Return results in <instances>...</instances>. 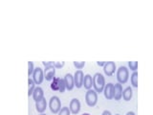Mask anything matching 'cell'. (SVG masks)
<instances>
[{
  "label": "cell",
  "instance_id": "26",
  "mask_svg": "<svg viewBox=\"0 0 153 115\" xmlns=\"http://www.w3.org/2000/svg\"><path fill=\"white\" fill-rule=\"evenodd\" d=\"M102 115H112V114H111V112L109 111V110H104Z\"/></svg>",
  "mask_w": 153,
  "mask_h": 115
},
{
  "label": "cell",
  "instance_id": "14",
  "mask_svg": "<svg viewBox=\"0 0 153 115\" xmlns=\"http://www.w3.org/2000/svg\"><path fill=\"white\" fill-rule=\"evenodd\" d=\"M123 97V87L122 84L118 83L114 84V98L115 100H120Z\"/></svg>",
  "mask_w": 153,
  "mask_h": 115
},
{
  "label": "cell",
  "instance_id": "1",
  "mask_svg": "<svg viewBox=\"0 0 153 115\" xmlns=\"http://www.w3.org/2000/svg\"><path fill=\"white\" fill-rule=\"evenodd\" d=\"M93 86L95 90L97 92L100 93L102 92L104 90L105 87V80H104V77L102 73H96L93 76Z\"/></svg>",
  "mask_w": 153,
  "mask_h": 115
},
{
  "label": "cell",
  "instance_id": "23",
  "mask_svg": "<svg viewBox=\"0 0 153 115\" xmlns=\"http://www.w3.org/2000/svg\"><path fill=\"white\" fill-rule=\"evenodd\" d=\"M128 65L130 67V69H132L133 71H136V69L138 68V61H129Z\"/></svg>",
  "mask_w": 153,
  "mask_h": 115
},
{
  "label": "cell",
  "instance_id": "13",
  "mask_svg": "<svg viewBox=\"0 0 153 115\" xmlns=\"http://www.w3.org/2000/svg\"><path fill=\"white\" fill-rule=\"evenodd\" d=\"M32 96H33V99L35 100V102H37V101L41 100L42 98H44L43 89L40 87V86H37V87H36V89L33 90V93Z\"/></svg>",
  "mask_w": 153,
  "mask_h": 115
},
{
  "label": "cell",
  "instance_id": "11",
  "mask_svg": "<svg viewBox=\"0 0 153 115\" xmlns=\"http://www.w3.org/2000/svg\"><path fill=\"white\" fill-rule=\"evenodd\" d=\"M64 81H65V85H66V89L68 90H72L74 88L75 86V81H74V76L70 74V73H67L64 76Z\"/></svg>",
  "mask_w": 153,
  "mask_h": 115
},
{
  "label": "cell",
  "instance_id": "7",
  "mask_svg": "<svg viewBox=\"0 0 153 115\" xmlns=\"http://www.w3.org/2000/svg\"><path fill=\"white\" fill-rule=\"evenodd\" d=\"M83 80H84L83 72L81 70H76L74 75L75 86H76V88H80L83 85Z\"/></svg>",
  "mask_w": 153,
  "mask_h": 115
},
{
  "label": "cell",
  "instance_id": "9",
  "mask_svg": "<svg viewBox=\"0 0 153 115\" xmlns=\"http://www.w3.org/2000/svg\"><path fill=\"white\" fill-rule=\"evenodd\" d=\"M69 108L70 111L73 114H78L80 110V102L76 98L72 99L69 105Z\"/></svg>",
  "mask_w": 153,
  "mask_h": 115
},
{
  "label": "cell",
  "instance_id": "21",
  "mask_svg": "<svg viewBox=\"0 0 153 115\" xmlns=\"http://www.w3.org/2000/svg\"><path fill=\"white\" fill-rule=\"evenodd\" d=\"M35 68H33V61H28V75L31 77L33 75Z\"/></svg>",
  "mask_w": 153,
  "mask_h": 115
},
{
  "label": "cell",
  "instance_id": "20",
  "mask_svg": "<svg viewBox=\"0 0 153 115\" xmlns=\"http://www.w3.org/2000/svg\"><path fill=\"white\" fill-rule=\"evenodd\" d=\"M70 113H71L70 108L68 107H63L59 110V115H70Z\"/></svg>",
  "mask_w": 153,
  "mask_h": 115
},
{
  "label": "cell",
  "instance_id": "12",
  "mask_svg": "<svg viewBox=\"0 0 153 115\" xmlns=\"http://www.w3.org/2000/svg\"><path fill=\"white\" fill-rule=\"evenodd\" d=\"M103 92H104V96L106 99L110 100V99L114 98V84L112 83L107 84L105 85Z\"/></svg>",
  "mask_w": 153,
  "mask_h": 115
},
{
  "label": "cell",
  "instance_id": "18",
  "mask_svg": "<svg viewBox=\"0 0 153 115\" xmlns=\"http://www.w3.org/2000/svg\"><path fill=\"white\" fill-rule=\"evenodd\" d=\"M28 84H29V85H28V95H29V96H31V95H33V90L36 89V83L33 81V79L29 78V80H28Z\"/></svg>",
  "mask_w": 153,
  "mask_h": 115
},
{
  "label": "cell",
  "instance_id": "30",
  "mask_svg": "<svg viewBox=\"0 0 153 115\" xmlns=\"http://www.w3.org/2000/svg\"><path fill=\"white\" fill-rule=\"evenodd\" d=\"M40 115H46V114H44V113H41Z\"/></svg>",
  "mask_w": 153,
  "mask_h": 115
},
{
  "label": "cell",
  "instance_id": "24",
  "mask_svg": "<svg viewBox=\"0 0 153 115\" xmlns=\"http://www.w3.org/2000/svg\"><path fill=\"white\" fill-rule=\"evenodd\" d=\"M64 64H65L64 61H54V64L53 65H54L56 68H61Z\"/></svg>",
  "mask_w": 153,
  "mask_h": 115
},
{
  "label": "cell",
  "instance_id": "27",
  "mask_svg": "<svg viewBox=\"0 0 153 115\" xmlns=\"http://www.w3.org/2000/svg\"><path fill=\"white\" fill-rule=\"evenodd\" d=\"M105 62H106V61H98L97 63H98V65H100V66H104Z\"/></svg>",
  "mask_w": 153,
  "mask_h": 115
},
{
  "label": "cell",
  "instance_id": "3",
  "mask_svg": "<svg viewBox=\"0 0 153 115\" xmlns=\"http://www.w3.org/2000/svg\"><path fill=\"white\" fill-rule=\"evenodd\" d=\"M85 102L89 107H94L98 102V94L95 89H89L85 94Z\"/></svg>",
  "mask_w": 153,
  "mask_h": 115
},
{
  "label": "cell",
  "instance_id": "25",
  "mask_svg": "<svg viewBox=\"0 0 153 115\" xmlns=\"http://www.w3.org/2000/svg\"><path fill=\"white\" fill-rule=\"evenodd\" d=\"M42 63H43V65L46 67V66L53 65V64H54V61H42Z\"/></svg>",
  "mask_w": 153,
  "mask_h": 115
},
{
  "label": "cell",
  "instance_id": "22",
  "mask_svg": "<svg viewBox=\"0 0 153 115\" xmlns=\"http://www.w3.org/2000/svg\"><path fill=\"white\" fill-rule=\"evenodd\" d=\"M73 63H74V66L76 67V69L80 70L81 68H82V67H84V65H85V61H74Z\"/></svg>",
  "mask_w": 153,
  "mask_h": 115
},
{
  "label": "cell",
  "instance_id": "4",
  "mask_svg": "<svg viewBox=\"0 0 153 115\" xmlns=\"http://www.w3.org/2000/svg\"><path fill=\"white\" fill-rule=\"evenodd\" d=\"M49 108H50V110L54 114L59 112V110L61 109V103L57 96H52L51 97L49 101Z\"/></svg>",
  "mask_w": 153,
  "mask_h": 115
},
{
  "label": "cell",
  "instance_id": "5",
  "mask_svg": "<svg viewBox=\"0 0 153 115\" xmlns=\"http://www.w3.org/2000/svg\"><path fill=\"white\" fill-rule=\"evenodd\" d=\"M129 77L128 69L126 66H120L117 71V80L120 84H126Z\"/></svg>",
  "mask_w": 153,
  "mask_h": 115
},
{
  "label": "cell",
  "instance_id": "28",
  "mask_svg": "<svg viewBox=\"0 0 153 115\" xmlns=\"http://www.w3.org/2000/svg\"><path fill=\"white\" fill-rule=\"evenodd\" d=\"M126 115H135V113H134L133 111H128V112L126 113Z\"/></svg>",
  "mask_w": 153,
  "mask_h": 115
},
{
  "label": "cell",
  "instance_id": "17",
  "mask_svg": "<svg viewBox=\"0 0 153 115\" xmlns=\"http://www.w3.org/2000/svg\"><path fill=\"white\" fill-rule=\"evenodd\" d=\"M123 97L126 101H130L132 98V88L130 86H127V87L123 90Z\"/></svg>",
  "mask_w": 153,
  "mask_h": 115
},
{
  "label": "cell",
  "instance_id": "10",
  "mask_svg": "<svg viewBox=\"0 0 153 115\" xmlns=\"http://www.w3.org/2000/svg\"><path fill=\"white\" fill-rule=\"evenodd\" d=\"M115 70H116V64H115L114 61H107V62H105V64L103 66V71H104L105 75L111 76L115 72Z\"/></svg>",
  "mask_w": 153,
  "mask_h": 115
},
{
  "label": "cell",
  "instance_id": "8",
  "mask_svg": "<svg viewBox=\"0 0 153 115\" xmlns=\"http://www.w3.org/2000/svg\"><path fill=\"white\" fill-rule=\"evenodd\" d=\"M56 67L54 65L46 66L44 69V78L46 81H53V79L56 78Z\"/></svg>",
  "mask_w": 153,
  "mask_h": 115
},
{
  "label": "cell",
  "instance_id": "31",
  "mask_svg": "<svg viewBox=\"0 0 153 115\" xmlns=\"http://www.w3.org/2000/svg\"><path fill=\"white\" fill-rule=\"evenodd\" d=\"M115 115H120V114H115Z\"/></svg>",
  "mask_w": 153,
  "mask_h": 115
},
{
  "label": "cell",
  "instance_id": "2",
  "mask_svg": "<svg viewBox=\"0 0 153 115\" xmlns=\"http://www.w3.org/2000/svg\"><path fill=\"white\" fill-rule=\"evenodd\" d=\"M50 86H51L52 90L59 91L60 93H63L66 89L64 79H61V78H54L52 81V84Z\"/></svg>",
  "mask_w": 153,
  "mask_h": 115
},
{
  "label": "cell",
  "instance_id": "16",
  "mask_svg": "<svg viewBox=\"0 0 153 115\" xmlns=\"http://www.w3.org/2000/svg\"><path fill=\"white\" fill-rule=\"evenodd\" d=\"M83 85L84 88H86L87 90L91 89L93 85V77L90 74H86L84 75V80H83Z\"/></svg>",
  "mask_w": 153,
  "mask_h": 115
},
{
  "label": "cell",
  "instance_id": "29",
  "mask_svg": "<svg viewBox=\"0 0 153 115\" xmlns=\"http://www.w3.org/2000/svg\"><path fill=\"white\" fill-rule=\"evenodd\" d=\"M81 115H90V114H89V113H86V112H85V113H83V114H81Z\"/></svg>",
  "mask_w": 153,
  "mask_h": 115
},
{
  "label": "cell",
  "instance_id": "19",
  "mask_svg": "<svg viewBox=\"0 0 153 115\" xmlns=\"http://www.w3.org/2000/svg\"><path fill=\"white\" fill-rule=\"evenodd\" d=\"M131 84L134 87H138V72L134 71L131 75Z\"/></svg>",
  "mask_w": 153,
  "mask_h": 115
},
{
  "label": "cell",
  "instance_id": "15",
  "mask_svg": "<svg viewBox=\"0 0 153 115\" xmlns=\"http://www.w3.org/2000/svg\"><path fill=\"white\" fill-rule=\"evenodd\" d=\"M46 108H47V103H46V99L45 98H42L41 100L36 102V110L38 112L43 113L45 111Z\"/></svg>",
  "mask_w": 153,
  "mask_h": 115
},
{
  "label": "cell",
  "instance_id": "6",
  "mask_svg": "<svg viewBox=\"0 0 153 115\" xmlns=\"http://www.w3.org/2000/svg\"><path fill=\"white\" fill-rule=\"evenodd\" d=\"M33 80L36 83V84H40L43 80H44V71L42 70L41 67L37 66L35 68V71L33 73Z\"/></svg>",
  "mask_w": 153,
  "mask_h": 115
}]
</instances>
